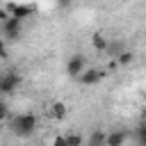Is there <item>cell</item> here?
<instances>
[{
    "label": "cell",
    "instance_id": "cell-15",
    "mask_svg": "<svg viewBox=\"0 0 146 146\" xmlns=\"http://www.w3.org/2000/svg\"><path fill=\"white\" fill-rule=\"evenodd\" d=\"M7 39L5 36H0V59H5L7 57V43H5Z\"/></svg>",
    "mask_w": 146,
    "mask_h": 146
},
{
    "label": "cell",
    "instance_id": "cell-7",
    "mask_svg": "<svg viewBox=\"0 0 146 146\" xmlns=\"http://www.w3.org/2000/svg\"><path fill=\"white\" fill-rule=\"evenodd\" d=\"M123 50H125V43H123V41H119V39L110 41V43H107V48H105V52H107L112 59H116V57H119Z\"/></svg>",
    "mask_w": 146,
    "mask_h": 146
},
{
    "label": "cell",
    "instance_id": "cell-19",
    "mask_svg": "<svg viewBox=\"0 0 146 146\" xmlns=\"http://www.w3.org/2000/svg\"><path fill=\"white\" fill-rule=\"evenodd\" d=\"M0 11H2V7H0Z\"/></svg>",
    "mask_w": 146,
    "mask_h": 146
},
{
    "label": "cell",
    "instance_id": "cell-2",
    "mask_svg": "<svg viewBox=\"0 0 146 146\" xmlns=\"http://www.w3.org/2000/svg\"><path fill=\"white\" fill-rule=\"evenodd\" d=\"M0 30H2V36L7 41H18L21 39V32H23V21L16 18V16H9L0 23Z\"/></svg>",
    "mask_w": 146,
    "mask_h": 146
},
{
    "label": "cell",
    "instance_id": "cell-18",
    "mask_svg": "<svg viewBox=\"0 0 146 146\" xmlns=\"http://www.w3.org/2000/svg\"><path fill=\"white\" fill-rule=\"evenodd\" d=\"M141 121H146V107L141 110Z\"/></svg>",
    "mask_w": 146,
    "mask_h": 146
},
{
    "label": "cell",
    "instance_id": "cell-10",
    "mask_svg": "<svg viewBox=\"0 0 146 146\" xmlns=\"http://www.w3.org/2000/svg\"><path fill=\"white\" fill-rule=\"evenodd\" d=\"M123 141H125V132H110L105 139V144H110V146H121Z\"/></svg>",
    "mask_w": 146,
    "mask_h": 146
},
{
    "label": "cell",
    "instance_id": "cell-5",
    "mask_svg": "<svg viewBox=\"0 0 146 146\" xmlns=\"http://www.w3.org/2000/svg\"><path fill=\"white\" fill-rule=\"evenodd\" d=\"M103 71L100 68H84L80 75H78V80H80V84H84V87H89V84H96V82H100L103 80Z\"/></svg>",
    "mask_w": 146,
    "mask_h": 146
},
{
    "label": "cell",
    "instance_id": "cell-4",
    "mask_svg": "<svg viewBox=\"0 0 146 146\" xmlns=\"http://www.w3.org/2000/svg\"><path fill=\"white\" fill-rule=\"evenodd\" d=\"M84 68H87V59H84L82 52H75V55L68 57V62H66V73H68L71 78H78Z\"/></svg>",
    "mask_w": 146,
    "mask_h": 146
},
{
    "label": "cell",
    "instance_id": "cell-9",
    "mask_svg": "<svg viewBox=\"0 0 146 146\" xmlns=\"http://www.w3.org/2000/svg\"><path fill=\"white\" fill-rule=\"evenodd\" d=\"M91 43H94V48H96V50H103V52H105V48H107L110 39H105V36L100 34V32H96V34L91 36Z\"/></svg>",
    "mask_w": 146,
    "mask_h": 146
},
{
    "label": "cell",
    "instance_id": "cell-16",
    "mask_svg": "<svg viewBox=\"0 0 146 146\" xmlns=\"http://www.w3.org/2000/svg\"><path fill=\"white\" fill-rule=\"evenodd\" d=\"M5 116H7V103L0 100V121H5Z\"/></svg>",
    "mask_w": 146,
    "mask_h": 146
},
{
    "label": "cell",
    "instance_id": "cell-17",
    "mask_svg": "<svg viewBox=\"0 0 146 146\" xmlns=\"http://www.w3.org/2000/svg\"><path fill=\"white\" fill-rule=\"evenodd\" d=\"M73 0H57V5H59V9H66L68 5H71Z\"/></svg>",
    "mask_w": 146,
    "mask_h": 146
},
{
    "label": "cell",
    "instance_id": "cell-11",
    "mask_svg": "<svg viewBox=\"0 0 146 146\" xmlns=\"http://www.w3.org/2000/svg\"><path fill=\"white\" fill-rule=\"evenodd\" d=\"M105 139H107V135H103L100 130H96V132L89 137V144H91V146H98V144H105Z\"/></svg>",
    "mask_w": 146,
    "mask_h": 146
},
{
    "label": "cell",
    "instance_id": "cell-14",
    "mask_svg": "<svg viewBox=\"0 0 146 146\" xmlns=\"http://www.w3.org/2000/svg\"><path fill=\"white\" fill-rule=\"evenodd\" d=\"M64 139H66V144H71V146H78V144H82V137H80V135H66Z\"/></svg>",
    "mask_w": 146,
    "mask_h": 146
},
{
    "label": "cell",
    "instance_id": "cell-6",
    "mask_svg": "<svg viewBox=\"0 0 146 146\" xmlns=\"http://www.w3.org/2000/svg\"><path fill=\"white\" fill-rule=\"evenodd\" d=\"M9 11H11V16H16V18H30L34 11H36V7L34 5H11L9 7Z\"/></svg>",
    "mask_w": 146,
    "mask_h": 146
},
{
    "label": "cell",
    "instance_id": "cell-1",
    "mask_svg": "<svg viewBox=\"0 0 146 146\" xmlns=\"http://www.w3.org/2000/svg\"><path fill=\"white\" fill-rule=\"evenodd\" d=\"M36 125H39V119L34 114H18L11 121V132L18 137H30L36 130Z\"/></svg>",
    "mask_w": 146,
    "mask_h": 146
},
{
    "label": "cell",
    "instance_id": "cell-12",
    "mask_svg": "<svg viewBox=\"0 0 146 146\" xmlns=\"http://www.w3.org/2000/svg\"><path fill=\"white\" fill-rule=\"evenodd\" d=\"M135 139L139 144H146V121H141V125L135 130Z\"/></svg>",
    "mask_w": 146,
    "mask_h": 146
},
{
    "label": "cell",
    "instance_id": "cell-8",
    "mask_svg": "<svg viewBox=\"0 0 146 146\" xmlns=\"http://www.w3.org/2000/svg\"><path fill=\"white\" fill-rule=\"evenodd\" d=\"M50 116H52L55 121H62V119H66V105H64L62 100H55V103L50 105Z\"/></svg>",
    "mask_w": 146,
    "mask_h": 146
},
{
    "label": "cell",
    "instance_id": "cell-3",
    "mask_svg": "<svg viewBox=\"0 0 146 146\" xmlns=\"http://www.w3.org/2000/svg\"><path fill=\"white\" fill-rule=\"evenodd\" d=\"M21 84V75L14 71H7L0 75V94H14Z\"/></svg>",
    "mask_w": 146,
    "mask_h": 146
},
{
    "label": "cell",
    "instance_id": "cell-13",
    "mask_svg": "<svg viewBox=\"0 0 146 146\" xmlns=\"http://www.w3.org/2000/svg\"><path fill=\"white\" fill-rule=\"evenodd\" d=\"M116 62H119L121 66H128V64L132 62V52H130V50H123V52L116 57Z\"/></svg>",
    "mask_w": 146,
    "mask_h": 146
}]
</instances>
